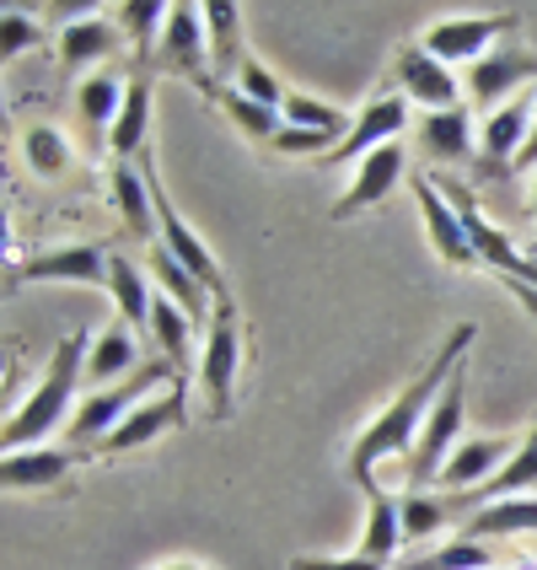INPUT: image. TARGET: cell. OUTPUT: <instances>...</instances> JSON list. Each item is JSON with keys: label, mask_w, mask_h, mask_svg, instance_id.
Wrapping results in <instances>:
<instances>
[{"label": "cell", "mask_w": 537, "mask_h": 570, "mask_svg": "<svg viewBox=\"0 0 537 570\" xmlns=\"http://www.w3.org/2000/svg\"><path fill=\"white\" fill-rule=\"evenodd\" d=\"M474 340H478V323H457L441 345H436L430 366H419V372L398 387V399H392L381 414H371V425L349 442V479H355L366 495L381 490L377 469L387 458H409V446L419 442V431H425V414L436 410V399H441V387L451 382V372L468 361Z\"/></svg>", "instance_id": "obj_1"}, {"label": "cell", "mask_w": 537, "mask_h": 570, "mask_svg": "<svg viewBox=\"0 0 537 570\" xmlns=\"http://www.w3.org/2000/svg\"><path fill=\"white\" fill-rule=\"evenodd\" d=\"M87 350H92V334L87 328H76V334H64L54 355H49V366H43V377L32 387L28 399L17 404V410L6 414V452H22V446H43L49 431H60L64 414H76V387L87 382Z\"/></svg>", "instance_id": "obj_2"}, {"label": "cell", "mask_w": 537, "mask_h": 570, "mask_svg": "<svg viewBox=\"0 0 537 570\" xmlns=\"http://www.w3.org/2000/svg\"><path fill=\"white\" fill-rule=\"evenodd\" d=\"M172 382H189V377H178L161 355H151L135 377L108 382V387H92V393L81 399V410L70 414V425H64L70 446H76V452H97V446L108 442V436H113V431H119V425H125L146 399H157V387H172Z\"/></svg>", "instance_id": "obj_3"}, {"label": "cell", "mask_w": 537, "mask_h": 570, "mask_svg": "<svg viewBox=\"0 0 537 570\" xmlns=\"http://www.w3.org/2000/svg\"><path fill=\"white\" fill-rule=\"evenodd\" d=\"M436 189H441L446 199H451V210L463 216V226H468V243H474L478 264H484V269H495V275L510 285V296H516V302H521V307L537 317V258L521 254V248L510 243L506 232H500V226H495L489 216H484V210H478V194L468 189V184H457V178L446 173V178H436Z\"/></svg>", "instance_id": "obj_4"}, {"label": "cell", "mask_w": 537, "mask_h": 570, "mask_svg": "<svg viewBox=\"0 0 537 570\" xmlns=\"http://www.w3.org/2000/svg\"><path fill=\"white\" fill-rule=\"evenodd\" d=\"M463 420H468V361L451 372V382H446L441 399H436V410L425 414L419 442H414L409 458H404V479H409V490H425V484H436V479H441L446 458L463 446Z\"/></svg>", "instance_id": "obj_5"}, {"label": "cell", "mask_w": 537, "mask_h": 570, "mask_svg": "<svg viewBox=\"0 0 537 570\" xmlns=\"http://www.w3.org/2000/svg\"><path fill=\"white\" fill-rule=\"evenodd\" d=\"M237 382H242V313L226 296L216 302V317L205 328V355H199V387H205L210 420L237 414Z\"/></svg>", "instance_id": "obj_6"}, {"label": "cell", "mask_w": 537, "mask_h": 570, "mask_svg": "<svg viewBox=\"0 0 537 570\" xmlns=\"http://www.w3.org/2000/svg\"><path fill=\"white\" fill-rule=\"evenodd\" d=\"M521 28V11H474V17H441L419 38L441 65H478Z\"/></svg>", "instance_id": "obj_7"}, {"label": "cell", "mask_w": 537, "mask_h": 570, "mask_svg": "<svg viewBox=\"0 0 537 570\" xmlns=\"http://www.w3.org/2000/svg\"><path fill=\"white\" fill-rule=\"evenodd\" d=\"M108 243L81 237V243H64V248H43V254L22 258L6 269V285H38V281H64V285H97L108 291Z\"/></svg>", "instance_id": "obj_8"}, {"label": "cell", "mask_w": 537, "mask_h": 570, "mask_svg": "<svg viewBox=\"0 0 537 570\" xmlns=\"http://www.w3.org/2000/svg\"><path fill=\"white\" fill-rule=\"evenodd\" d=\"M151 65H157V70H172V76H189L199 87L216 81V70H210L205 6H189V0L167 6V28H161V43H157V55H151Z\"/></svg>", "instance_id": "obj_9"}, {"label": "cell", "mask_w": 537, "mask_h": 570, "mask_svg": "<svg viewBox=\"0 0 537 570\" xmlns=\"http://www.w3.org/2000/svg\"><path fill=\"white\" fill-rule=\"evenodd\" d=\"M527 81H537V55L506 38L500 49H489L478 65H468V108L474 114H495V108H506L510 97L527 92Z\"/></svg>", "instance_id": "obj_10"}, {"label": "cell", "mask_w": 537, "mask_h": 570, "mask_svg": "<svg viewBox=\"0 0 537 570\" xmlns=\"http://www.w3.org/2000/svg\"><path fill=\"white\" fill-rule=\"evenodd\" d=\"M183 425H189V382H172L167 393L146 399L140 410L129 414L125 425H119L108 442L97 446L92 458H125V452H140V446L161 442L167 431H183Z\"/></svg>", "instance_id": "obj_11"}, {"label": "cell", "mask_w": 537, "mask_h": 570, "mask_svg": "<svg viewBox=\"0 0 537 570\" xmlns=\"http://www.w3.org/2000/svg\"><path fill=\"white\" fill-rule=\"evenodd\" d=\"M392 76H398V97L419 102L425 114L463 108V81H457V70L436 60L425 43H404V49H398V60H392Z\"/></svg>", "instance_id": "obj_12"}, {"label": "cell", "mask_w": 537, "mask_h": 570, "mask_svg": "<svg viewBox=\"0 0 537 570\" xmlns=\"http://www.w3.org/2000/svg\"><path fill=\"white\" fill-rule=\"evenodd\" d=\"M409 189H414V199H419L425 237H430L436 258H441V264H451V269H484V264H478V254H474V243H468V226H463V216L451 210V199L436 189V178H430V173H414Z\"/></svg>", "instance_id": "obj_13"}, {"label": "cell", "mask_w": 537, "mask_h": 570, "mask_svg": "<svg viewBox=\"0 0 537 570\" xmlns=\"http://www.w3.org/2000/svg\"><path fill=\"white\" fill-rule=\"evenodd\" d=\"M533 114H537V92H521L484 119V129H478V167H484V178L516 173V157H521V146H527Z\"/></svg>", "instance_id": "obj_14"}, {"label": "cell", "mask_w": 537, "mask_h": 570, "mask_svg": "<svg viewBox=\"0 0 537 570\" xmlns=\"http://www.w3.org/2000/svg\"><path fill=\"white\" fill-rule=\"evenodd\" d=\"M92 463V452H76V446H22V452H6L0 463V484L6 490H64L70 474Z\"/></svg>", "instance_id": "obj_15"}, {"label": "cell", "mask_w": 537, "mask_h": 570, "mask_svg": "<svg viewBox=\"0 0 537 570\" xmlns=\"http://www.w3.org/2000/svg\"><path fill=\"white\" fill-rule=\"evenodd\" d=\"M398 178H404V146H398V140H392V146H377L366 161H355V178H349V189L334 199L328 222H349V216L381 205L387 194L398 189Z\"/></svg>", "instance_id": "obj_16"}, {"label": "cell", "mask_w": 537, "mask_h": 570, "mask_svg": "<svg viewBox=\"0 0 537 570\" xmlns=\"http://www.w3.org/2000/svg\"><path fill=\"white\" fill-rule=\"evenodd\" d=\"M404 129H409V97L387 92V97L366 102V108L355 114V129L339 140V151H334L328 161H334V167H339V161H366L377 146H392Z\"/></svg>", "instance_id": "obj_17"}, {"label": "cell", "mask_w": 537, "mask_h": 570, "mask_svg": "<svg viewBox=\"0 0 537 570\" xmlns=\"http://www.w3.org/2000/svg\"><path fill=\"white\" fill-rule=\"evenodd\" d=\"M414 146H419V157L436 161V167L474 161L478 157L474 108H441V114H425V119L414 125Z\"/></svg>", "instance_id": "obj_18"}, {"label": "cell", "mask_w": 537, "mask_h": 570, "mask_svg": "<svg viewBox=\"0 0 537 570\" xmlns=\"http://www.w3.org/2000/svg\"><path fill=\"white\" fill-rule=\"evenodd\" d=\"M510 452H516L510 436H468V442L446 458V469H441L436 484H441L446 495H474V490H484L489 479L506 469Z\"/></svg>", "instance_id": "obj_19"}, {"label": "cell", "mask_w": 537, "mask_h": 570, "mask_svg": "<svg viewBox=\"0 0 537 570\" xmlns=\"http://www.w3.org/2000/svg\"><path fill=\"white\" fill-rule=\"evenodd\" d=\"M151 92H157V70L151 65H135L129 76V92H125V108L113 119V161H140L146 157V140H151Z\"/></svg>", "instance_id": "obj_20"}, {"label": "cell", "mask_w": 537, "mask_h": 570, "mask_svg": "<svg viewBox=\"0 0 537 570\" xmlns=\"http://www.w3.org/2000/svg\"><path fill=\"white\" fill-rule=\"evenodd\" d=\"M125 92H129V81L119 76V70H92V76L76 81V119H81V129H87L92 151L108 146L113 119H119V108H125Z\"/></svg>", "instance_id": "obj_21"}, {"label": "cell", "mask_w": 537, "mask_h": 570, "mask_svg": "<svg viewBox=\"0 0 537 570\" xmlns=\"http://www.w3.org/2000/svg\"><path fill=\"white\" fill-rule=\"evenodd\" d=\"M108 189H113V210H119L125 232L151 248V243H157V205H151L146 167H140V161H113V167H108Z\"/></svg>", "instance_id": "obj_22"}, {"label": "cell", "mask_w": 537, "mask_h": 570, "mask_svg": "<svg viewBox=\"0 0 537 570\" xmlns=\"http://www.w3.org/2000/svg\"><path fill=\"white\" fill-rule=\"evenodd\" d=\"M242 6H231V0H210L205 6V28H210V70H216V81H237V70L253 60L248 55V32H242Z\"/></svg>", "instance_id": "obj_23"}, {"label": "cell", "mask_w": 537, "mask_h": 570, "mask_svg": "<svg viewBox=\"0 0 537 570\" xmlns=\"http://www.w3.org/2000/svg\"><path fill=\"white\" fill-rule=\"evenodd\" d=\"M463 539H537V495H510V501H484L463 522Z\"/></svg>", "instance_id": "obj_24"}, {"label": "cell", "mask_w": 537, "mask_h": 570, "mask_svg": "<svg viewBox=\"0 0 537 570\" xmlns=\"http://www.w3.org/2000/svg\"><path fill=\"white\" fill-rule=\"evenodd\" d=\"M140 372V340L129 323H113V328H97L92 350H87V382L108 387V382H125Z\"/></svg>", "instance_id": "obj_25"}, {"label": "cell", "mask_w": 537, "mask_h": 570, "mask_svg": "<svg viewBox=\"0 0 537 570\" xmlns=\"http://www.w3.org/2000/svg\"><path fill=\"white\" fill-rule=\"evenodd\" d=\"M119 22L113 17H76L60 28V65L64 70H87V65H108V55L119 49Z\"/></svg>", "instance_id": "obj_26"}, {"label": "cell", "mask_w": 537, "mask_h": 570, "mask_svg": "<svg viewBox=\"0 0 537 570\" xmlns=\"http://www.w3.org/2000/svg\"><path fill=\"white\" fill-rule=\"evenodd\" d=\"M199 92L210 97V102H216V108H221L226 119L242 129L253 146H275V140H280V129H285V114H280V108H263V102L242 97L237 87H221V81H210V87H199Z\"/></svg>", "instance_id": "obj_27"}, {"label": "cell", "mask_w": 537, "mask_h": 570, "mask_svg": "<svg viewBox=\"0 0 537 570\" xmlns=\"http://www.w3.org/2000/svg\"><path fill=\"white\" fill-rule=\"evenodd\" d=\"M151 281H157L161 296H172V302H178V307H183L193 323H210V317H216V296H210V291H205L199 281H193L189 269H183L178 258L167 254L161 243H151Z\"/></svg>", "instance_id": "obj_28"}, {"label": "cell", "mask_w": 537, "mask_h": 570, "mask_svg": "<svg viewBox=\"0 0 537 570\" xmlns=\"http://www.w3.org/2000/svg\"><path fill=\"white\" fill-rule=\"evenodd\" d=\"M151 340H157L161 361L178 372V377H189L193 372V317L172 302V296H161L157 291V307H151Z\"/></svg>", "instance_id": "obj_29"}, {"label": "cell", "mask_w": 537, "mask_h": 570, "mask_svg": "<svg viewBox=\"0 0 537 570\" xmlns=\"http://www.w3.org/2000/svg\"><path fill=\"white\" fill-rule=\"evenodd\" d=\"M108 296L119 302V313H125L129 328H151V307H157V285L146 281L125 254L108 258Z\"/></svg>", "instance_id": "obj_30"}, {"label": "cell", "mask_w": 537, "mask_h": 570, "mask_svg": "<svg viewBox=\"0 0 537 570\" xmlns=\"http://www.w3.org/2000/svg\"><path fill=\"white\" fill-rule=\"evenodd\" d=\"M398 543H404V517H398V495H387V490H371V495H366V533H360V554L387 566V560L398 554Z\"/></svg>", "instance_id": "obj_31"}, {"label": "cell", "mask_w": 537, "mask_h": 570, "mask_svg": "<svg viewBox=\"0 0 537 570\" xmlns=\"http://www.w3.org/2000/svg\"><path fill=\"white\" fill-rule=\"evenodd\" d=\"M398 517H404V543H425L457 522L451 495H430V490H404L398 495Z\"/></svg>", "instance_id": "obj_32"}, {"label": "cell", "mask_w": 537, "mask_h": 570, "mask_svg": "<svg viewBox=\"0 0 537 570\" xmlns=\"http://www.w3.org/2000/svg\"><path fill=\"white\" fill-rule=\"evenodd\" d=\"M510 495H537V425L516 442L506 469L478 490V501H510Z\"/></svg>", "instance_id": "obj_33"}, {"label": "cell", "mask_w": 537, "mask_h": 570, "mask_svg": "<svg viewBox=\"0 0 537 570\" xmlns=\"http://www.w3.org/2000/svg\"><path fill=\"white\" fill-rule=\"evenodd\" d=\"M113 22H119V32H125L129 43H135V55H140V65H151V38L161 43V28H167V6L161 0H119L113 11H108Z\"/></svg>", "instance_id": "obj_34"}, {"label": "cell", "mask_w": 537, "mask_h": 570, "mask_svg": "<svg viewBox=\"0 0 537 570\" xmlns=\"http://www.w3.org/2000/svg\"><path fill=\"white\" fill-rule=\"evenodd\" d=\"M280 114L290 129H322V135H339V140L355 129V114H345L339 102H322L312 92H285Z\"/></svg>", "instance_id": "obj_35"}, {"label": "cell", "mask_w": 537, "mask_h": 570, "mask_svg": "<svg viewBox=\"0 0 537 570\" xmlns=\"http://www.w3.org/2000/svg\"><path fill=\"white\" fill-rule=\"evenodd\" d=\"M398 570H495V554H489V543L478 539H457L451 543H436L430 554H419V560H404Z\"/></svg>", "instance_id": "obj_36"}, {"label": "cell", "mask_w": 537, "mask_h": 570, "mask_svg": "<svg viewBox=\"0 0 537 570\" xmlns=\"http://www.w3.org/2000/svg\"><path fill=\"white\" fill-rule=\"evenodd\" d=\"M22 157L38 178H64L70 173V140H64L54 125H32L22 135Z\"/></svg>", "instance_id": "obj_37"}, {"label": "cell", "mask_w": 537, "mask_h": 570, "mask_svg": "<svg viewBox=\"0 0 537 570\" xmlns=\"http://www.w3.org/2000/svg\"><path fill=\"white\" fill-rule=\"evenodd\" d=\"M221 87H226V81H221ZM231 87H237L242 97H253V102H263V108H280L285 92H290V87L280 81V76H275L269 65L258 60V55H253L248 65H242V70H237V81H231Z\"/></svg>", "instance_id": "obj_38"}, {"label": "cell", "mask_w": 537, "mask_h": 570, "mask_svg": "<svg viewBox=\"0 0 537 570\" xmlns=\"http://www.w3.org/2000/svg\"><path fill=\"white\" fill-rule=\"evenodd\" d=\"M269 151H275V157H317V151H322V161H328L334 151H339V135H322V129H290V125H285L280 140H275Z\"/></svg>", "instance_id": "obj_39"}, {"label": "cell", "mask_w": 537, "mask_h": 570, "mask_svg": "<svg viewBox=\"0 0 537 570\" xmlns=\"http://www.w3.org/2000/svg\"><path fill=\"white\" fill-rule=\"evenodd\" d=\"M43 38H49V32L38 28L28 11H17V6H6V11H0V43H6V60H17L22 49H38Z\"/></svg>", "instance_id": "obj_40"}, {"label": "cell", "mask_w": 537, "mask_h": 570, "mask_svg": "<svg viewBox=\"0 0 537 570\" xmlns=\"http://www.w3.org/2000/svg\"><path fill=\"white\" fill-rule=\"evenodd\" d=\"M290 570H387L381 560H366L360 549L355 554H296Z\"/></svg>", "instance_id": "obj_41"}, {"label": "cell", "mask_w": 537, "mask_h": 570, "mask_svg": "<svg viewBox=\"0 0 537 570\" xmlns=\"http://www.w3.org/2000/svg\"><path fill=\"white\" fill-rule=\"evenodd\" d=\"M516 173H537V114H533V129H527V146L516 157Z\"/></svg>", "instance_id": "obj_42"}, {"label": "cell", "mask_w": 537, "mask_h": 570, "mask_svg": "<svg viewBox=\"0 0 537 570\" xmlns=\"http://www.w3.org/2000/svg\"><path fill=\"white\" fill-rule=\"evenodd\" d=\"M157 570H216V566H193V560H172V566H157Z\"/></svg>", "instance_id": "obj_43"}, {"label": "cell", "mask_w": 537, "mask_h": 570, "mask_svg": "<svg viewBox=\"0 0 537 570\" xmlns=\"http://www.w3.org/2000/svg\"><path fill=\"white\" fill-rule=\"evenodd\" d=\"M533 222H537V173H533ZM533 248H537V243H533Z\"/></svg>", "instance_id": "obj_44"}]
</instances>
